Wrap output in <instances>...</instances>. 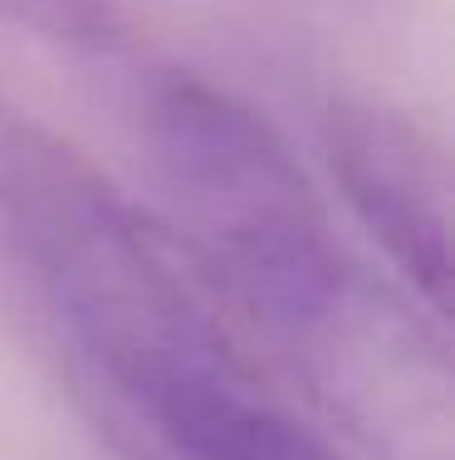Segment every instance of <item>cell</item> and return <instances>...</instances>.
<instances>
[{
  "instance_id": "4",
  "label": "cell",
  "mask_w": 455,
  "mask_h": 460,
  "mask_svg": "<svg viewBox=\"0 0 455 460\" xmlns=\"http://www.w3.org/2000/svg\"><path fill=\"white\" fill-rule=\"evenodd\" d=\"M0 20L64 49H118L127 40V0H0Z\"/></svg>"
},
{
  "instance_id": "1",
  "label": "cell",
  "mask_w": 455,
  "mask_h": 460,
  "mask_svg": "<svg viewBox=\"0 0 455 460\" xmlns=\"http://www.w3.org/2000/svg\"><path fill=\"white\" fill-rule=\"evenodd\" d=\"M143 147L171 235L215 299L367 460H455V372L441 319L353 250L279 128L231 89L167 74Z\"/></svg>"
},
{
  "instance_id": "2",
  "label": "cell",
  "mask_w": 455,
  "mask_h": 460,
  "mask_svg": "<svg viewBox=\"0 0 455 460\" xmlns=\"http://www.w3.org/2000/svg\"><path fill=\"white\" fill-rule=\"evenodd\" d=\"M0 265L123 460H348L259 372L177 235L10 103Z\"/></svg>"
},
{
  "instance_id": "3",
  "label": "cell",
  "mask_w": 455,
  "mask_h": 460,
  "mask_svg": "<svg viewBox=\"0 0 455 460\" xmlns=\"http://www.w3.org/2000/svg\"><path fill=\"white\" fill-rule=\"evenodd\" d=\"M323 157L353 221L436 319L451 309V167L421 118L377 98H338Z\"/></svg>"
}]
</instances>
